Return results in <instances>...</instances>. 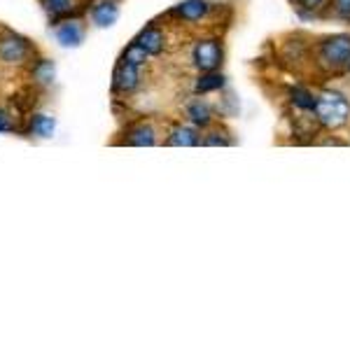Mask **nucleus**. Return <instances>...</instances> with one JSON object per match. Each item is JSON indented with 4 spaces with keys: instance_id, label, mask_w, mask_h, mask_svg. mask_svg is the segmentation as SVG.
Listing matches in <instances>:
<instances>
[{
    "instance_id": "1",
    "label": "nucleus",
    "mask_w": 350,
    "mask_h": 350,
    "mask_svg": "<svg viewBox=\"0 0 350 350\" xmlns=\"http://www.w3.org/2000/svg\"><path fill=\"white\" fill-rule=\"evenodd\" d=\"M315 120L327 131H338L350 122V100L341 92L323 89L315 94Z\"/></svg>"
},
{
    "instance_id": "2",
    "label": "nucleus",
    "mask_w": 350,
    "mask_h": 350,
    "mask_svg": "<svg viewBox=\"0 0 350 350\" xmlns=\"http://www.w3.org/2000/svg\"><path fill=\"white\" fill-rule=\"evenodd\" d=\"M313 64L323 72H338L350 64V33L323 38L313 49Z\"/></svg>"
},
{
    "instance_id": "3",
    "label": "nucleus",
    "mask_w": 350,
    "mask_h": 350,
    "mask_svg": "<svg viewBox=\"0 0 350 350\" xmlns=\"http://www.w3.org/2000/svg\"><path fill=\"white\" fill-rule=\"evenodd\" d=\"M148 61V54L138 47L135 42L129 44L120 56V64L112 75V92L115 94H131L140 84V68Z\"/></svg>"
},
{
    "instance_id": "4",
    "label": "nucleus",
    "mask_w": 350,
    "mask_h": 350,
    "mask_svg": "<svg viewBox=\"0 0 350 350\" xmlns=\"http://www.w3.org/2000/svg\"><path fill=\"white\" fill-rule=\"evenodd\" d=\"M224 61V49L222 42L217 38H203V40H196L194 49H191V64L199 72H208V70H217Z\"/></svg>"
},
{
    "instance_id": "5",
    "label": "nucleus",
    "mask_w": 350,
    "mask_h": 350,
    "mask_svg": "<svg viewBox=\"0 0 350 350\" xmlns=\"http://www.w3.org/2000/svg\"><path fill=\"white\" fill-rule=\"evenodd\" d=\"M213 12L211 0H183L171 10V16L185 21V24H201L203 19H208V14Z\"/></svg>"
},
{
    "instance_id": "6",
    "label": "nucleus",
    "mask_w": 350,
    "mask_h": 350,
    "mask_svg": "<svg viewBox=\"0 0 350 350\" xmlns=\"http://www.w3.org/2000/svg\"><path fill=\"white\" fill-rule=\"evenodd\" d=\"M31 54V44L24 40L21 36H14V33H8L5 38H0V61L3 64H24Z\"/></svg>"
},
{
    "instance_id": "7",
    "label": "nucleus",
    "mask_w": 350,
    "mask_h": 350,
    "mask_svg": "<svg viewBox=\"0 0 350 350\" xmlns=\"http://www.w3.org/2000/svg\"><path fill=\"white\" fill-rule=\"evenodd\" d=\"M133 42L148 56H159L163 52V47H166V36H163L159 26H148L138 33V38Z\"/></svg>"
},
{
    "instance_id": "8",
    "label": "nucleus",
    "mask_w": 350,
    "mask_h": 350,
    "mask_svg": "<svg viewBox=\"0 0 350 350\" xmlns=\"http://www.w3.org/2000/svg\"><path fill=\"white\" fill-rule=\"evenodd\" d=\"M92 19L98 28H110L120 19V0H98L92 8Z\"/></svg>"
},
{
    "instance_id": "9",
    "label": "nucleus",
    "mask_w": 350,
    "mask_h": 350,
    "mask_svg": "<svg viewBox=\"0 0 350 350\" xmlns=\"http://www.w3.org/2000/svg\"><path fill=\"white\" fill-rule=\"evenodd\" d=\"M124 143L133 145V148H152V145L157 143L154 126H152V124H148V122L135 124V126H131L126 133H124Z\"/></svg>"
},
{
    "instance_id": "10",
    "label": "nucleus",
    "mask_w": 350,
    "mask_h": 350,
    "mask_svg": "<svg viewBox=\"0 0 350 350\" xmlns=\"http://www.w3.org/2000/svg\"><path fill=\"white\" fill-rule=\"evenodd\" d=\"M56 40H59L61 47H80L84 42V26L77 19L64 21L56 28Z\"/></svg>"
},
{
    "instance_id": "11",
    "label": "nucleus",
    "mask_w": 350,
    "mask_h": 350,
    "mask_svg": "<svg viewBox=\"0 0 350 350\" xmlns=\"http://www.w3.org/2000/svg\"><path fill=\"white\" fill-rule=\"evenodd\" d=\"M168 145L173 148H194V145H201V135L194 131L191 126H175L171 133H168Z\"/></svg>"
},
{
    "instance_id": "12",
    "label": "nucleus",
    "mask_w": 350,
    "mask_h": 350,
    "mask_svg": "<svg viewBox=\"0 0 350 350\" xmlns=\"http://www.w3.org/2000/svg\"><path fill=\"white\" fill-rule=\"evenodd\" d=\"M187 117L191 120V124H196V126L208 129L213 124V108L206 103V100L196 98L187 105Z\"/></svg>"
},
{
    "instance_id": "13",
    "label": "nucleus",
    "mask_w": 350,
    "mask_h": 350,
    "mask_svg": "<svg viewBox=\"0 0 350 350\" xmlns=\"http://www.w3.org/2000/svg\"><path fill=\"white\" fill-rule=\"evenodd\" d=\"M224 75L217 70H208V72H201L199 77H196L194 82V92L196 94H211V92H219V89H224Z\"/></svg>"
},
{
    "instance_id": "14",
    "label": "nucleus",
    "mask_w": 350,
    "mask_h": 350,
    "mask_svg": "<svg viewBox=\"0 0 350 350\" xmlns=\"http://www.w3.org/2000/svg\"><path fill=\"white\" fill-rule=\"evenodd\" d=\"M290 103L299 112H315V94L306 87H292L290 89Z\"/></svg>"
},
{
    "instance_id": "15",
    "label": "nucleus",
    "mask_w": 350,
    "mask_h": 350,
    "mask_svg": "<svg viewBox=\"0 0 350 350\" xmlns=\"http://www.w3.org/2000/svg\"><path fill=\"white\" fill-rule=\"evenodd\" d=\"M54 129H56V122L47 115H36L31 120V131L36 135H40V138H49V135L54 133Z\"/></svg>"
},
{
    "instance_id": "16",
    "label": "nucleus",
    "mask_w": 350,
    "mask_h": 350,
    "mask_svg": "<svg viewBox=\"0 0 350 350\" xmlns=\"http://www.w3.org/2000/svg\"><path fill=\"white\" fill-rule=\"evenodd\" d=\"M234 140L229 138V133L224 129H211L206 135L201 138V145H208V148H217V145H231Z\"/></svg>"
},
{
    "instance_id": "17",
    "label": "nucleus",
    "mask_w": 350,
    "mask_h": 350,
    "mask_svg": "<svg viewBox=\"0 0 350 350\" xmlns=\"http://www.w3.org/2000/svg\"><path fill=\"white\" fill-rule=\"evenodd\" d=\"M33 77L40 84H52L54 82V64L47 59H42L40 64L33 68Z\"/></svg>"
},
{
    "instance_id": "18",
    "label": "nucleus",
    "mask_w": 350,
    "mask_h": 350,
    "mask_svg": "<svg viewBox=\"0 0 350 350\" xmlns=\"http://www.w3.org/2000/svg\"><path fill=\"white\" fill-rule=\"evenodd\" d=\"M42 5L52 16H64L72 10V0H42Z\"/></svg>"
},
{
    "instance_id": "19",
    "label": "nucleus",
    "mask_w": 350,
    "mask_h": 350,
    "mask_svg": "<svg viewBox=\"0 0 350 350\" xmlns=\"http://www.w3.org/2000/svg\"><path fill=\"white\" fill-rule=\"evenodd\" d=\"M329 10L336 19L350 21V0H329Z\"/></svg>"
},
{
    "instance_id": "20",
    "label": "nucleus",
    "mask_w": 350,
    "mask_h": 350,
    "mask_svg": "<svg viewBox=\"0 0 350 350\" xmlns=\"http://www.w3.org/2000/svg\"><path fill=\"white\" fill-rule=\"evenodd\" d=\"M0 131H12V117L5 110H0Z\"/></svg>"
},
{
    "instance_id": "21",
    "label": "nucleus",
    "mask_w": 350,
    "mask_h": 350,
    "mask_svg": "<svg viewBox=\"0 0 350 350\" xmlns=\"http://www.w3.org/2000/svg\"><path fill=\"white\" fill-rule=\"evenodd\" d=\"M346 70H348V72H350V64H348V68H346Z\"/></svg>"
}]
</instances>
